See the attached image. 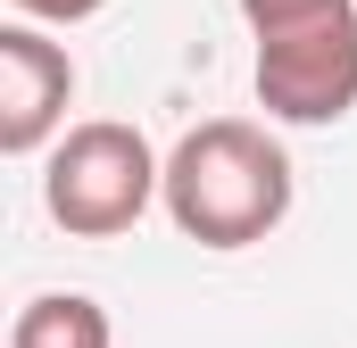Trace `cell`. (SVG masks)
Instances as JSON below:
<instances>
[{
	"label": "cell",
	"mask_w": 357,
	"mask_h": 348,
	"mask_svg": "<svg viewBox=\"0 0 357 348\" xmlns=\"http://www.w3.org/2000/svg\"><path fill=\"white\" fill-rule=\"evenodd\" d=\"M291 191H299L291 150L274 141L258 116H208V125H191L167 150L158 207L199 249H258V241L282 232Z\"/></svg>",
	"instance_id": "1"
},
{
	"label": "cell",
	"mask_w": 357,
	"mask_h": 348,
	"mask_svg": "<svg viewBox=\"0 0 357 348\" xmlns=\"http://www.w3.org/2000/svg\"><path fill=\"white\" fill-rule=\"evenodd\" d=\"M258 33V108L274 125H341L357 108V0H241Z\"/></svg>",
	"instance_id": "2"
},
{
	"label": "cell",
	"mask_w": 357,
	"mask_h": 348,
	"mask_svg": "<svg viewBox=\"0 0 357 348\" xmlns=\"http://www.w3.org/2000/svg\"><path fill=\"white\" fill-rule=\"evenodd\" d=\"M158 182H167V158L150 150L142 125L84 116L42 158V207H50V224L67 241H116L158 207Z\"/></svg>",
	"instance_id": "3"
},
{
	"label": "cell",
	"mask_w": 357,
	"mask_h": 348,
	"mask_svg": "<svg viewBox=\"0 0 357 348\" xmlns=\"http://www.w3.org/2000/svg\"><path fill=\"white\" fill-rule=\"evenodd\" d=\"M75 108V58L25 17L0 25V158H42L67 133Z\"/></svg>",
	"instance_id": "4"
},
{
	"label": "cell",
	"mask_w": 357,
	"mask_h": 348,
	"mask_svg": "<svg viewBox=\"0 0 357 348\" xmlns=\"http://www.w3.org/2000/svg\"><path fill=\"white\" fill-rule=\"evenodd\" d=\"M8 348H116V324L91 290H42V299L17 307Z\"/></svg>",
	"instance_id": "5"
},
{
	"label": "cell",
	"mask_w": 357,
	"mask_h": 348,
	"mask_svg": "<svg viewBox=\"0 0 357 348\" xmlns=\"http://www.w3.org/2000/svg\"><path fill=\"white\" fill-rule=\"evenodd\" d=\"M17 17H33V25H84V17H100L108 0H8Z\"/></svg>",
	"instance_id": "6"
}]
</instances>
